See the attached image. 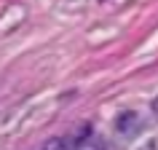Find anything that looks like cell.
Masks as SVG:
<instances>
[{"label": "cell", "instance_id": "6da1fadb", "mask_svg": "<svg viewBox=\"0 0 158 150\" xmlns=\"http://www.w3.org/2000/svg\"><path fill=\"white\" fill-rule=\"evenodd\" d=\"M115 129L123 134V137H134V134H139L142 121H139V115H137V113H123V115H118Z\"/></svg>", "mask_w": 158, "mask_h": 150}, {"label": "cell", "instance_id": "7a4b0ae2", "mask_svg": "<svg viewBox=\"0 0 158 150\" xmlns=\"http://www.w3.org/2000/svg\"><path fill=\"white\" fill-rule=\"evenodd\" d=\"M64 150H99V145L91 140V134L86 131V134H81V137H78L73 145H67Z\"/></svg>", "mask_w": 158, "mask_h": 150}, {"label": "cell", "instance_id": "3957f363", "mask_svg": "<svg viewBox=\"0 0 158 150\" xmlns=\"http://www.w3.org/2000/svg\"><path fill=\"white\" fill-rule=\"evenodd\" d=\"M153 113H156V118H158V99H153Z\"/></svg>", "mask_w": 158, "mask_h": 150}]
</instances>
